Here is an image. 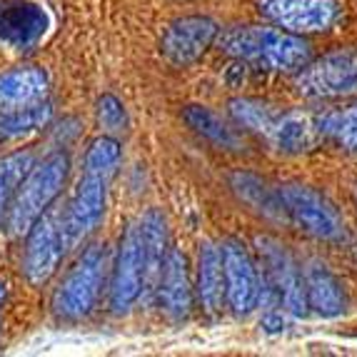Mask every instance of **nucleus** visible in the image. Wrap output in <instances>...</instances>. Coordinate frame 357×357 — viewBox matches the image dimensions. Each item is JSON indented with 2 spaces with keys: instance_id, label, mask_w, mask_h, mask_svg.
Returning <instances> with one entry per match:
<instances>
[{
  "instance_id": "obj_26",
  "label": "nucleus",
  "mask_w": 357,
  "mask_h": 357,
  "mask_svg": "<svg viewBox=\"0 0 357 357\" xmlns=\"http://www.w3.org/2000/svg\"><path fill=\"white\" fill-rule=\"evenodd\" d=\"M6 285H3V282H0V303H3V300H6Z\"/></svg>"
},
{
  "instance_id": "obj_24",
  "label": "nucleus",
  "mask_w": 357,
  "mask_h": 357,
  "mask_svg": "<svg viewBox=\"0 0 357 357\" xmlns=\"http://www.w3.org/2000/svg\"><path fill=\"white\" fill-rule=\"evenodd\" d=\"M33 165H36V158L28 150H18V153L0 158V218L8 210L18 185L23 183V178Z\"/></svg>"
},
{
  "instance_id": "obj_1",
  "label": "nucleus",
  "mask_w": 357,
  "mask_h": 357,
  "mask_svg": "<svg viewBox=\"0 0 357 357\" xmlns=\"http://www.w3.org/2000/svg\"><path fill=\"white\" fill-rule=\"evenodd\" d=\"M118 162L120 145L115 137L100 135L90 143L88 153H85L83 175L77 180L73 200L63 210V238H66L68 252L77 248L100 225L102 215H105L107 190L118 173Z\"/></svg>"
},
{
  "instance_id": "obj_3",
  "label": "nucleus",
  "mask_w": 357,
  "mask_h": 357,
  "mask_svg": "<svg viewBox=\"0 0 357 357\" xmlns=\"http://www.w3.org/2000/svg\"><path fill=\"white\" fill-rule=\"evenodd\" d=\"M68 167L70 162L66 153H53L30 167L6 210V225L10 235H28L33 222L55 203V197L66 185Z\"/></svg>"
},
{
  "instance_id": "obj_11",
  "label": "nucleus",
  "mask_w": 357,
  "mask_h": 357,
  "mask_svg": "<svg viewBox=\"0 0 357 357\" xmlns=\"http://www.w3.org/2000/svg\"><path fill=\"white\" fill-rule=\"evenodd\" d=\"M222 275H225V300L235 315H250L260 300V278L250 250L240 240H222Z\"/></svg>"
},
{
  "instance_id": "obj_23",
  "label": "nucleus",
  "mask_w": 357,
  "mask_h": 357,
  "mask_svg": "<svg viewBox=\"0 0 357 357\" xmlns=\"http://www.w3.org/2000/svg\"><path fill=\"white\" fill-rule=\"evenodd\" d=\"M50 115H53V107L48 100L36 107L15 110V113H0V140H18V137L40 130L48 126Z\"/></svg>"
},
{
  "instance_id": "obj_15",
  "label": "nucleus",
  "mask_w": 357,
  "mask_h": 357,
  "mask_svg": "<svg viewBox=\"0 0 357 357\" xmlns=\"http://www.w3.org/2000/svg\"><path fill=\"white\" fill-rule=\"evenodd\" d=\"M160 300V310L170 320H185L192 307V287L188 275V260L180 250L167 252L165 268H162L160 282L155 290Z\"/></svg>"
},
{
  "instance_id": "obj_5",
  "label": "nucleus",
  "mask_w": 357,
  "mask_h": 357,
  "mask_svg": "<svg viewBox=\"0 0 357 357\" xmlns=\"http://www.w3.org/2000/svg\"><path fill=\"white\" fill-rule=\"evenodd\" d=\"M295 88L312 100L357 96V48H337L310 60L298 70Z\"/></svg>"
},
{
  "instance_id": "obj_4",
  "label": "nucleus",
  "mask_w": 357,
  "mask_h": 357,
  "mask_svg": "<svg viewBox=\"0 0 357 357\" xmlns=\"http://www.w3.org/2000/svg\"><path fill=\"white\" fill-rule=\"evenodd\" d=\"M107 270V252L100 245H90L77 262L66 275V280L53 295L55 315L63 320H80L90 315V310L96 307L100 298L102 282H105Z\"/></svg>"
},
{
  "instance_id": "obj_16",
  "label": "nucleus",
  "mask_w": 357,
  "mask_h": 357,
  "mask_svg": "<svg viewBox=\"0 0 357 357\" xmlns=\"http://www.w3.org/2000/svg\"><path fill=\"white\" fill-rule=\"evenodd\" d=\"M140 220V232H143V255H145V287L143 295H155L158 282H160L162 268L167 260V225L165 215L160 210H148Z\"/></svg>"
},
{
  "instance_id": "obj_2",
  "label": "nucleus",
  "mask_w": 357,
  "mask_h": 357,
  "mask_svg": "<svg viewBox=\"0 0 357 357\" xmlns=\"http://www.w3.org/2000/svg\"><path fill=\"white\" fill-rule=\"evenodd\" d=\"M215 40L222 53L262 70L298 73L312 60L310 45L303 38L270 25H235Z\"/></svg>"
},
{
  "instance_id": "obj_7",
  "label": "nucleus",
  "mask_w": 357,
  "mask_h": 357,
  "mask_svg": "<svg viewBox=\"0 0 357 357\" xmlns=\"http://www.w3.org/2000/svg\"><path fill=\"white\" fill-rule=\"evenodd\" d=\"M282 200L285 215L300 230L317 240H342L345 238V225L340 220L337 210L307 185L285 183L278 188Z\"/></svg>"
},
{
  "instance_id": "obj_21",
  "label": "nucleus",
  "mask_w": 357,
  "mask_h": 357,
  "mask_svg": "<svg viewBox=\"0 0 357 357\" xmlns=\"http://www.w3.org/2000/svg\"><path fill=\"white\" fill-rule=\"evenodd\" d=\"M185 123L203 135L205 140H210L218 148H227V150H238L240 148V135L235 132V128H230L227 123H222L220 115H215L213 110L203 105H190L183 113Z\"/></svg>"
},
{
  "instance_id": "obj_20",
  "label": "nucleus",
  "mask_w": 357,
  "mask_h": 357,
  "mask_svg": "<svg viewBox=\"0 0 357 357\" xmlns=\"http://www.w3.org/2000/svg\"><path fill=\"white\" fill-rule=\"evenodd\" d=\"M232 190L243 197L250 208L260 210L265 218H285V208H282L280 192L273 190L268 183H262L257 175L250 173H235L230 178Z\"/></svg>"
},
{
  "instance_id": "obj_8",
  "label": "nucleus",
  "mask_w": 357,
  "mask_h": 357,
  "mask_svg": "<svg viewBox=\"0 0 357 357\" xmlns=\"http://www.w3.org/2000/svg\"><path fill=\"white\" fill-rule=\"evenodd\" d=\"M255 248L260 252V260L268 270V280L273 285L275 295L280 298L282 307L292 317L307 315V298H305V278L300 273L298 262L290 255L280 240L270 238V235H257Z\"/></svg>"
},
{
  "instance_id": "obj_17",
  "label": "nucleus",
  "mask_w": 357,
  "mask_h": 357,
  "mask_svg": "<svg viewBox=\"0 0 357 357\" xmlns=\"http://www.w3.org/2000/svg\"><path fill=\"white\" fill-rule=\"evenodd\" d=\"M303 278L307 307H312L322 317H337L345 312V290L337 282V278L328 270V265H322L317 260L310 262Z\"/></svg>"
},
{
  "instance_id": "obj_14",
  "label": "nucleus",
  "mask_w": 357,
  "mask_h": 357,
  "mask_svg": "<svg viewBox=\"0 0 357 357\" xmlns=\"http://www.w3.org/2000/svg\"><path fill=\"white\" fill-rule=\"evenodd\" d=\"M262 137H265L278 153L300 155L315 148L317 140L322 137V132H320V126H317V118H312V115L295 113V110H287V113L278 110Z\"/></svg>"
},
{
  "instance_id": "obj_13",
  "label": "nucleus",
  "mask_w": 357,
  "mask_h": 357,
  "mask_svg": "<svg viewBox=\"0 0 357 357\" xmlns=\"http://www.w3.org/2000/svg\"><path fill=\"white\" fill-rule=\"evenodd\" d=\"M50 80L43 68H15L0 73V113H15L48 100Z\"/></svg>"
},
{
  "instance_id": "obj_12",
  "label": "nucleus",
  "mask_w": 357,
  "mask_h": 357,
  "mask_svg": "<svg viewBox=\"0 0 357 357\" xmlns=\"http://www.w3.org/2000/svg\"><path fill=\"white\" fill-rule=\"evenodd\" d=\"M218 38V25L205 15H185L167 25L160 40V55L175 68L192 66Z\"/></svg>"
},
{
  "instance_id": "obj_6",
  "label": "nucleus",
  "mask_w": 357,
  "mask_h": 357,
  "mask_svg": "<svg viewBox=\"0 0 357 357\" xmlns=\"http://www.w3.org/2000/svg\"><path fill=\"white\" fill-rule=\"evenodd\" d=\"M63 238V208H48L28 230L23 273L33 285H45L55 275L60 260L66 257Z\"/></svg>"
},
{
  "instance_id": "obj_22",
  "label": "nucleus",
  "mask_w": 357,
  "mask_h": 357,
  "mask_svg": "<svg viewBox=\"0 0 357 357\" xmlns=\"http://www.w3.org/2000/svg\"><path fill=\"white\" fill-rule=\"evenodd\" d=\"M317 126L322 135H328L335 145L357 155V102L340 110H328L317 118Z\"/></svg>"
},
{
  "instance_id": "obj_10",
  "label": "nucleus",
  "mask_w": 357,
  "mask_h": 357,
  "mask_svg": "<svg viewBox=\"0 0 357 357\" xmlns=\"http://www.w3.org/2000/svg\"><path fill=\"white\" fill-rule=\"evenodd\" d=\"M257 10L262 18L295 36L325 33L340 15L335 0H257Z\"/></svg>"
},
{
  "instance_id": "obj_19",
  "label": "nucleus",
  "mask_w": 357,
  "mask_h": 357,
  "mask_svg": "<svg viewBox=\"0 0 357 357\" xmlns=\"http://www.w3.org/2000/svg\"><path fill=\"white\" fill-rule=\"evenodd\" d=\"M45 15L33 6H10L0 13V38L13 45H28L43 33Z\"/></svg>"
},
{
  "instance_id": "obj_9",
  "label": "nucleus",
  "mask_w": 357,
  "mask_h": 357,
  "mask_svg": "<svg viewBox=\"0 0 357 357\" xmlns=\"http://www.w3.org/2000/svg\"><path fill=\"white\" fill-rule=\"evenodd\" d=\"M145 287V255H143V232L140 220L130 222L120 238L118 260L113 268V282H110V310L113 312H128L137 300L143 298Z\"/></svg>"
},
{
  "instance_id": "obj_18",
  "label": "nucleus",
  "mask_w": 357,
  "mask_h": 357,
  "mask_svg": "<svg viewBox=\"0 0 357 357\" xmlns=\"http://www.w3.org/2000/svg\"><path fill=\"white\" fill-rule=\"evenodd\" d=\"M197 300L205 312L215 315L222 310L225 300V275H222V252L220 245L213 240L200 243L197 255Z\"/></svg>"
},
{
  "instance_id": "obj_25",
  "label": "nucleus",
  "mask_w": 357,
  "mask_h": 357,
  "mask_svg": "<svg viewBox=\"0 0 357 357\" xmlns=\"http://www.w3.org/2000/svg\"><path fill=\"white\" fill-rule=\"evenodd\" d=\"M96 115H98V126H100L102 132H107V135L126 130V123H128L126 107H123V102L115 96H102L100 100H98Z\"/></svg>"
}]
</instances>
